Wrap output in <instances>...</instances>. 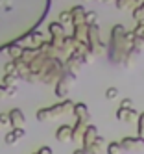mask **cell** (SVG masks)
<instances>
[{"instance_id":"20","label":"cell","mask_w":144,"mask_h":154,"mask_svg":"<svg viewBox=\"0 0 144 154\" xmlns=\"http://www.w3.org/2000/svg\"><path fill=\"white\" fill-rule=\"evenodd\" d=\"M137 123H139V128H137V132H139V137H140V139H144V112H142V113H139Z\"/></svg>"},{"instance_id":"23","label":"cell","mask_w":144,"mask_h":154,"mask_svg":"<svg viewBox=\"0 0 144 154\" xmlns=\"http://www.w3.org/2000/svg\"><path fill=\"white\" fill-rule=\"evenodd\" d=\"M6 125H9V117H7V113H0V126H6Z\"/></svg>"},{"instance_id":"1","label":"cell","mask_w":144,"mask_h":154,"mask_svg":"<svg viewBox=\"0 0 144 154\" xmlns=\"http://www.w3.org/2000/svg\"><path fill=\"white\" fill-rule=\"evenodd\" d=\"M129 48L131 43L126 39V28L122 24H115L111 30V61L124 63V58Z\"/></svg>"},{"instance_id":"6","label":"cell","mask_w":144,"mask_h":154,"mask_svg":"<svg viewBox=\"0 0 144 154\" xmlns=\"http://www.w3.org/2000/svg\"><path fill=\"white\" fill-rule=\"evenodd\" d=\"M87 35H89V26L85 23L83 24H74V28H72V37L76 41H81V43H87V45H89Z\"/></svg>"},{"instance_id":"7","label":"cell","mask_w":144,"mask_h":154,"mask_svg":"<svg viewBox=\"0 0 144 154\" xmlns=\"http://www.w3.org/2000/svg\"><path fill=\"white\" fill-rule=\"evenodd\" d=\"M55 139L61 141V143L72 141V126L70 125H61L57 130H55Z\"/></svg>"},{"instance_id":"10","label":"cell","mask_w":144,"mask_h":154,"mask_svg":"<svg viewBox=\"0 0 144 154\" xmlns=\"http://www.w3.org/2000/svg\"><path fill=\"white\" fill-rule=\"evenodd\" d=\"M100 134H98V128L94 126V125H89L87 128H85V134H83V145H91V143H94L96 141V137H98Z\"/></svg>"},{"instance_id":"24","label":"cell","mask_w":144,"mask_h":154,"mask_svg":"<svg viewBox=\"0 0 144 154\" xmlns=\"http://www.w3.org/2000/svg\"><path fill=\"white\" fill-rule=\"evenodd\" d=\"M37 154H54V152H52L50 147H41V149L37 150Z\"/></svg>"},{"instance_id":"25","label":"cell","mask_w":144,"mask_h":154,"mask_svg":"<svg viewBox=\"0 0 144 154\" xmlns=\"http://www.w3.org/2000/svg\"><path fill=\"white\" fill-rule=\"evenodd\" d=\"M6 95H7V87H6L4 84H0V98L6 97Z\"/></svg>"},{"instance_id":"28","label":"cell","mask_w":144,"mask_h":154,"mask_svg":"<svg viewBox=\"0 0 144 154\" xmlns=\"http://www.w3.org/2000/svg\"><path fill=\"white\" fill-rule=\"evenodd\" d=\"M98 2H109V0H98Z\"/></svg>"},{"instance_id":"22","label":"cell","mask_w":144,"mask_h":154,"mask_svg":"<svg viewBox=\"0 0 144 154\" xmlns=\"http://www.w3.org/2000/svg\"><path fill=\"white\" fill-rule=\"evenodd\" d=\"M133 106H135V102H133L131 98H124V100L120 102V108H124V109H133Z\"/></svg>"},{"instance_id":"26","label":"cell","mask_w":144,"mask_h":154,"mask_svg":"<svg viewBox=\"0 0 144 154\" xmlns=\"http://www.w3.org/2000/svg\"><path fill=\"white\" fill-rule=\"evenodd\" d=\"M17 91H19L17 87H7V95H9V97H13V95H17Z\"/></svg>"},{"instance_id":"21","label":"cell","mask_w":144,"mask_h":154,"mask_svg":"<svg viewBox=\"0 0 144 154\" xmlns=\"http://www.w3.org/2000/svg\"><path fill=\"white\" fill-rule=\"evenodd\" d=\"M118 97V89L116 87H107V91H105V98L107 100H113V98Z\"/></svg>"},{"instance_id":"19","label":"cell","mask_w":144,"mask_h":154,"mask_svg":"<svg viewBox=\"0 0 144 154\" xmlns=\"http://www.w3.org/2000/svg\"><path fill=\"white\" fill-rule=\"evenodd\" d=\"M96 20H98V13H96V11H87V13H85V24H87V26L96 24Z\"/></svg>"},{"instance_id":"18","label":"cell","mask_w":144,"mask_h":154,"mask_svg":"<svg viewBox=\"0 0 144 154\" xmlns=\"http://www.w3.org/2000/svg\"><path fill=\"white\" fill-rule=\"evenodd\" d=\"M59 23L65 26V24H72V13H70V9L69 11H61L59 13Z\"/></svg>"},{"instance_id":"17","label":"cell","mask_w":144,"mask_h":154,"mask_svg":"<svg viewBox=\"0 0 144 154\" xmlns=\"http://www.w3.org/2000/svg\"><path fill=\"white\" fill-rule=\"evenodd\" d=\"M122 152V145L120 141H111L107 145V154H120Z\"/></svg>"},{"instance_id":"16","label":"cell","mask_w":144,"mask_h":154,"mask_svg":"<svg viewBox=\"0 0 144 154\" xmlns=\"http://www.w3.org/2000/svg\"><path fill=\"white\" fill-rule=\"evenodd\" d=\"M22 50H24V48H22L19 43H15V45H9V47H7V54L11 56V60H13V61L19 60V58L22 56Z\"/></svg>"},{"instance_id":"5","label":"cell","mask_w":144,"mask_h":154,"mask_svg":"<svg viewBox=\"0 0 144 154\" xmlns=\"http://www.w3.org/2000/svg\"><path fill=\"white\" fill-rule=\"evenodd\" d=\"M87 126H89V123L76 119V125L72 126V141H76V143L83 141V134H85V128H87Z\"/></svg>"},{"instance_id":"11","label":"cell","mask_w":144,"mask_h":154,"mask_svg":"<svg viewBox=\"0 0 144 154\" xmlns=\"http://www.w3.org/2000/svg\"><path fill=\"white\" fill-rule=\"evenodd\" d=\"M115 4L122 11H133L140 6V0H115Z\"/></svg>"},{"instance_id":"13","label":"cell","mask_w":144,"mask_h":154,"mask_svg":"<svg viewBox=\"0 0 144 154\" xmlns=\"http://www.w3.org/2000/svg\"><path fill=\"white\" fill-rule=\"evenodd\" d=\"M104 143H105L104 136H98L94 143H91V145H83V152L85 154H100V149H102Z\"/></svg>"},{"instance_id":"9","label":"cell","mask_w":144,"mask_h":154,"mask_svg":"<svg viewBox=\"0 0 144 154\" xmlns=\"http://www.w3.org/2000/svg\"><path fill=\"white\" fill-rule=\"evenodd\" d=\"M26 136V130L24 128H13L11 132L6 134V145H15L19 139H22Z\"/></svg>"},{"instance_id":"14","label":"cell","mask_w":144,"mask_h":154,"mask_svg":"<svg viewBox=\"0 0 144 154\" xmlns=\"http://www.w3.org/2000/svg\"><path fill=\"white\" fill-rule=\"evenodd\" d=\"M74 115L80 119V121H85V123H89V119H91V115H89V108L83 102L74 104Z\"/></svg>"},{"instance_id":"15","label":"cell","mask_w":144,"mask_h":154,"mask_svg":"<svg viewBox=\"0 0 144 154\" xmlns=\"http://www.w3.org/2000/svg\"><path fill=\"white\" fill-rule=\"evenodd\" d=\"M48 30H50V35H52V39H61V37H65V26L59 23V20H55V23H52V24L48 26Z\"/></svg>"},{"instance_id":"8","label":"cell","mask_w":144,"mask_h":154,"mask_svg":"<svg viewBox=\"0 0 144 154\" xmlns=\"http://www.w3.org/2000/svg\"><path fill=\"white\" fill-rule=\"evenodd\" d=\"M116 119H118V121H126V123H131V121H137V119H139V113L135 112V108H133V109L118 108V112H116Z\"/></svg>"},{"instance_id":"29","label":"cell","mask_w":144,"mask_h":154,"mask_svg":"<svg viewBox=\"0 0 144 154\" xmlns=\"http://www.w3.org/2000/svg\"><path fill=\"white\" fill-rule=\"evenodd\" d=\"M33 154H37V152H33Z\"/></svg>"},{"instance_id":"3","label":"cell","mask_w":144,"mask_h":154,"mask_svg":"<svg viewBox=\"0 0 144 154\" xmlns=\"http://www.w3.org/2000/svg\"><path fill=\"white\" fill-rule=\"evenodd\" d=\"M7 117H9V125L13 128H24V123H26V117L22 113L20 108H13L7 112Z\"/></svg>"},{"instance_id":"4","label":"cell","mask_w":144,"mask_h":154,"mask_svg":"<svg viewBox=\"0 0 144 154\" xmlns=\"http://www.w3.org/2000/svg\"><path fill=\"white\" fill-rule=\"evenodd\" d=\"M120 145H122V150H137L144 145V139H140L139 136L137 137H124L120 141Z\"/></svg>"},{"instance_id":"2","label":"cell","mask_w":144,"mask_h":154,"mask_svg":"<svg viewBox=\"0 0 144 154\" xmlns=\"http://www.w3.org/2000/svg\"><path fill=\"white\" fill-rule=\"evenodd\" d=\"M70 112H74V104L72 100H69V98H65V100H61L59 104H54L50 108H41L37 109V121H50L54 117H63V115H69Z\"/></svg>"},{"instance_id":"27","label":"cell","mask_w":144,"mask_h":154,"mask_svg":"<svg viewBox=\"0 0 144 154\" xmlns=\"http://www.w3.org/2000/svg\"><path fill=\"white\" fill-rule=\"evenodd\" d=\"M74 154H85V152H83V149H78V150H74Z\"/></svg>"},{"instance_id":"12","label":"cell","mask_w":144,"mask_h":154,"mask_svg":"<svg viewBox=\"0 0 144 154\" xmlns=\"http://www.w3.org/2000/svg\"><path fill=\"white\" fill-rule=\"evenodd\" d=\"M70 13H72V24H83L85 23V8L83 6H74L70 9Z\"/></svg>"}]
</instances>
